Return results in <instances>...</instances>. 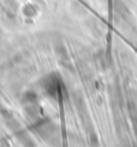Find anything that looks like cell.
Returning <instances> with one entry per match:
<instances>
[{
  "mask_svg": "<svg viewBox=\"0 0 137 147\" xmlns=\"http://www.w3.org/2000/svg\"><path fill=\"white\" fill-rule=\"evenodd\" d=\"M43 87H45L46 93L49 96L54 98V99H58L63 94V83H61V80L55 75H51L46 77Z\"/></svg>",
  "mask_w": 137,
  "mask_h": 147,
  "instance_id": "1",
  "label": "cell"
}]
</instances>
